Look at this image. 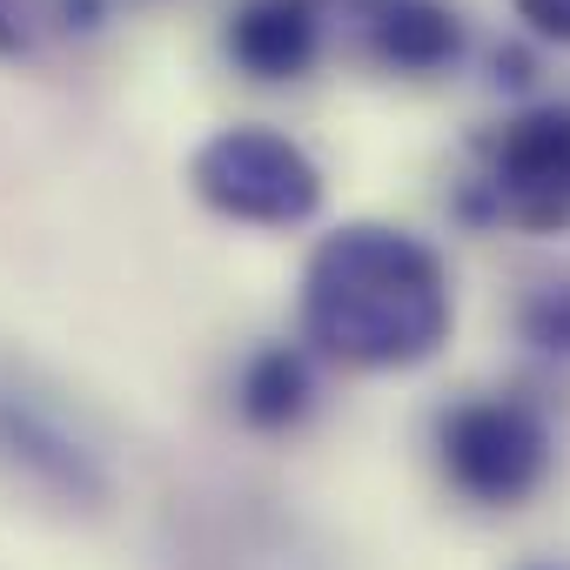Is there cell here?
I'll list each match as a JSON object with an SVG mask.
<instances>
[{"instance_id":"obj_1","label":"cell","mask_w":570,"mask_h":570,"mask_svg":"<svg viewBox=\"0 0 570 570\" xmlns=\"http://www.w3.org/2000/svg\"><path fill=\"white\" fill-rule=\"evenodd\" d=\"M450 268L390 222H343L303 268V336L350 370H416L450 343Z\"/></svg>"},{"instance_id":"obj_2","label":"cell","mask_w":570,"mask_h":570,"mask_svg":"<svg viewBox=\"0 0 570 570\" xmlns=\"http://www.w3.org/2000/svg\"><path fill=\"white\" fill-rule=\"evenodd\" d=\"M188 188L202 208H215L222 222H248V228H303L323 208V168L289 135L255 128V121L215 128L188 155Z\"/></svg>"},{"instance_id":"obj_3","label":"cell","mask_w":570,"mask_h":570,"mask_svg":"<svg viewBox=\"0 0 570 570\" xmlns=\"http://www.w3.org/2000/svg\"><path fill=\"white\" fill-rule=\"evenodd\" d=\"M436 450H443V476L490 510L523 503L543 476H550V430L530 403L517 396H470L436 423Z\"/></svg>"},{"instance_id":"obj_4","label":"cell","mask_w":570,"mask_h":570,"mask_svg":"<svg viewBox=\"0 0 570 570\" xmlns=\"http://www.w3.org/2000/svg\"><path fill=\"white\" fill-rule=\"evenodd\" d=\"M0 463L68 510H101L115 490V476H108L101 450L81 436V423L21 376H0Z\"/></svg>"},{"instance_id":"obj_5","label":"cell","mask_w":570,"mask_h":570,"mask_svg":"<svg viewBox=\"0 0 570 570\" xmlns=\"http://www.w3.org/2000/svg\"><path fill=\"white\" fill-rule=\"evenodd\" d=\"M490 208L517 228L570 222V108H530L490 141Z\"/></svg>"},{"instance_id":"obj_6","label":"cell","mask_w":570,"mask_h":570,"mask_svg":"<svg viewBox=\"0 0 570 570\" xmlns=\"http://www.w3.org/2000/svg\"><path fill=\"white\" fill-rule=\"evenodd\" d=\"M228 61L255 81H296L316 61V8L309 0H242L228 14Z\"/></svg>"},{"instance_id":"obj_7","label":"cell","mask_w":570,"mask_h":570,"mask_svg":"<svg viewBox=\"0 0 570 570\" xmlns=\"http://www.w3.org/2000/svg\"><path fill=\"white\" fill-rule=\"evenodd\" d=\"M370 48L396 75H436L463 55V21L443 0H376L370 14Z\"/></svg>"},{"instance_id":"obj_8","label":"cell","mask_w":570,"mask_h":570,"mask_svg":"<svg viewBox=\"0 0 570 570\" xmlns=\"http://www.w3.org/2000/svg\"><path fill=\"white\" fill-rule=\"evenodd\" d=\"M309 403H316V376H309V356L289 350V343L255 350L235 376V410H242L248 430H268V436L296 430L309 416Z\"/></svg>"},{"instance_id":"obj_9","label":"cell","mask_w":570,"mask_h":570,"mask_svg":"<svg viewBox=\"0 0 570 570\" xmlns=\"http://www.w3.org/2000/svg\"><path fill=\"white\" fill-rule=\"evenodd\" d=\"M517 330H523V343H537L550 356H570V282H543V289H530L523 309H517Z\"/></svg>"},{"instance_id":"obj_10","label":"cell","mask_w":570,"mask_h":570,"mask_svg":"<svg viewBox=\"0 0 570 570\" xmlns=\"http://www.w3.org/2000/svg\"><path fill=\"white\" fill-rule=\"evenodd\" d=\"M510 8H517V21H530V35L570 48V0H510Z\"/></svg>"},{"instance_id":"obj_11","label":"cell","mask_w":570,"mask_h":570,"mask_svg":"<svg viewBox=\"0 0 570 570\" xmlns=\"http://www.w3.org/2000/svg\"><path fill=\"white\" fill-rule=\"evenodd\" d=\"M28 55V35H21V21L8 14V0H0V61H21Z\"/></svg>"}]
</instances>
